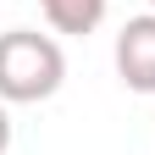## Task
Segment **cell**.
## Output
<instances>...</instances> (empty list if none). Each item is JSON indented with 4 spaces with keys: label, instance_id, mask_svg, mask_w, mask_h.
<instances>
[{
    "label": "cell",
    "instance_id": "obj_5",
    "mask_svg": "<svg viewBox=\"0 0 155 155\" xmlns=\"http://www.w3.org/2000/svg\"><path fill=\"white\" fill-rule=\"evenodd\" d=\"M150 6H155V0H150Z\"/></svg>",
    "mask_w": 155,
    "mask_h": 155
},
{
    "label": "cell",
    "instance_id": "obj_3",
    "mask_svg": "<svg viewBox=\"0 0 155 155\" xmlns=\"http://www.w3.org/2000/svg\"><path fill=\"white\" fill-rule=\"evenodd\" d=\"M39 11L55 33H94L105 22V0H39Z\"/></svg>",
    "mask_w": 155,
    "mask_h": 155
},
{
    "label": "cell",
    "instance_id": "obj_2",
    "mask_svg": "<svg viewBox=\"0 0 155 155\" xmlns=\"http://www.w3.org/2000/svg\"><path fill=\"white\" fill-rule=\"evenodd\" d=\"M116 78L133 94H155V11L122 22V33H116Z\"/></svg>",
    "mask_w": 155,
    "mask_h": 155
},
{
    "label": "cell",
    "instance_id": "obj_4",
    "mask_svg": "<svg viewBox=\"0 0 155 155\" xmlns=\"http://www.w3.org/2000/svg\"><path fill=\"white\" fill-rule=\"evenodd\" d=\"M11 150V116H6V100H0V155Z\"/></svg>",
    "mask_w": 155,
    "mask_h": 155
},
{
    "label": "cell",
    "instance_id": "obj_1",
    "mask_svg": "<svg viewBox=\"0 0 155 155\" xmlns=\"http://www.w3.org/2000/svg\"><path fill=\"white\" fill-rule=\"evenodd\" d=\"M67 55L50 33L39 28H11L0 33V100L6 105H39L61 89Z\"/></svg>",
    "mask_w": 155,
    "mask_h": 155
}]
</instances>
